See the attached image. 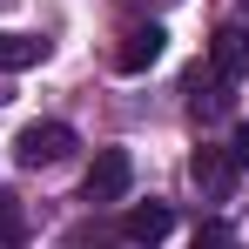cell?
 Segmentation results:
<instances>
[{"instance_id":"1","label":"cell","mask_w":249,"mask_h":249,"mask_svg":"<svg viewBox=\"0 0 249 249\" xmlns=\"http://www.w3.org/2000/svg\"><path fill=\"white\" fill-rule=\"evenodd\" d=\"M14 155H20V168H54V162L74 155V128L68 122H27L20 142H14Z\"/></svg>"},{"instance_id":"2","label":"cell","mask_w":249,"mask_h":249,"mask_svg":"<svg viewBox=\"0 0 249 249\" xmlns=\"http://www.w3.org/2000/svg\"><path fill=\"white\" fill-rule=\"evenodd\" d=\"M128 182H135V162H128V148H94V162H88V182H81V202H122Z\"/></svg>"},{"instance_id":"3","label":"cell","mask_w":249,"mask_h":249,"mask_svg":"<svg viewBox=\"0 0 249 249\" xmlns=\"http://www.w3.org/2000/svg\"><path fill=\"white\" fill-rule=\"evenodd\" d=\"M229 108H236V81L215 74V68H196V74H189V115H196V122H222Z\"/></svg>"},{"instance_id":"4","label":"cell","mask_w":249,"mask_h":249,"mask_svg":"<svg viewBox=\"0 0 249 249\" xmlns=\"http://www.w3.org/2000/svg\"><path fill=\"white\" fill-rule=\"evenodd\" d=\"M189 182L202 189L209 202H229V189H236V162H229V148H196V155H189Z\"/></svg>"},{"instance_id":"5","label":"cell","mask_w":249,"mask_h":249,"mask_svg":"<svg viewBox=\"0 0 249 249\" xmlns=\"http://www.w3.org/2000/svg\"><path fill=\"white\" fill-rule=\"evenodd\" d=\"M162 47H168V34L155 20H148V27H128L122 47H115V68H122V74H148V68L162 61Z\"/></svg>"},{"instance_id":"6","label":"cell","mask_w":249,"mask_h":249,"mask_svg":"<svg viewBox=\"0 0 249 249\" xmlns=\"http://www.w3.org/2000/svg\"><path fill=\"white\" fill-rule=\"evenodd\" d=\"M168 229H175L168 202H142V209H128V215H122V236H128L135 249H155V243L168 236Z\"/></svg>"},{"instance_id":"7","label":"cell","mask_w":249,"mask_h":249,"mask_svg":"<svg viewBox=\"0 0 249 249\" xmlns=\"http://www.w3.org/2000/svg\"><path fill=\"white\" fill-rule=\"evenodd\" d=\"M209 68H215V74H229V81H243V68H249V27H215Z\"/></svg>"},{"instance_id":"8","label":"cell","mask_w":249,"mask_h":249,"mask_svg":"<svg viewBox=\"0 0 249 249\" xmlns=\"http://www.w3.org/2000/svg\"><path fill=\"white\" fill-rule=\"evenodd\" d=\"M34 61H47V41H34V34H0V74H20V68H34Z\"/></svg>"},{"instance_id":"9","label":"cell","mask_w":249,"mask_h":249,"mask_svg":"<svg viewBox=\"0 0 249 249\" xmlns=\"http://www.w3.org/2000/svg\"><path fill=\"white\" fill-rule=\"evenodd\" d=\"M20 236H27V209L14 189H0V243H20Z\"/></svg>"},{"instance_id":"10","label":"cell","mask_w":249,"mask_h":249,"mask_svg":"<svg viewBox=\"0 0 249 249\" xmlns=\"http://www.w3.org/2000/svg\"><path fill=\"white\" fill-rule=\"evenodd\" d=\"M189 249H243V243H236V229H229V222H196Z\"/></svg>"},{"instance_id":"11","label":"cell","mask_w":249,"mask_h":249,"mask_svg":"<svg viewBox=\"0 0 249 249\" xmlns=\"http://www.w3.org/2000/svg\"><path fill=\"white\" fill-rule=\"evenodd\" d=\"M229 162H236V168H249V122L229 135Z\"/></svg>"},{"instance_id":"12","label":"cell","mask_w":249,"mask_h":249,"mask_svg":"<svg viewBox=\"0 0 249 249\" xmlns=\"http://www.w3.org/2000/svg\"><path fill=\"white\" fill-rule=\"evenodd\" d=\"M0 101H7V88H0Z\"/></svg>"}]
</instances>
